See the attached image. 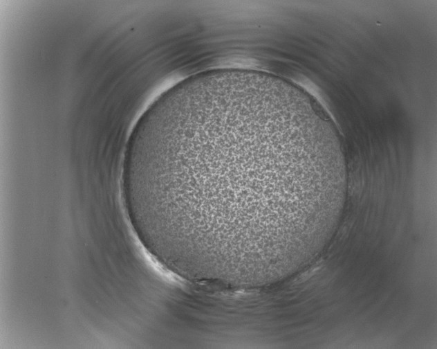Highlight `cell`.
Returning a JSON list of instances; mask_svg holds the SVG:
<instances>
[{
	"label": "cell",
	"mask_w": 437,
	"mask_h": 349,
	"mask_svg": "<svg viewBox=\"0 0 437 349\" xmlns=\"http://www.w3.org/2000/svg\"><path fill=\"white\" fill-rule=\"evenodd\" d=\"M340 152L272 92L234 95L174 123L146 152L142 188L168 254L250 287L287 275L329 238L346 185Z\"/></svg>",
	"instance_id": "1"
}]
</instances>
